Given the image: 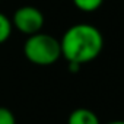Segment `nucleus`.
Instances as JSON below:
<instances>
[{
  "instance_id": "20e7f679",
  "label": "nucleus",
  "mask_w": 124,
  "mask_h": 124,
  "mask_svg": "<svg viewBox=\"0 0 124 124\" xmlns=\"http://www.w3.org/2000/svg\"><path fill=\"white\" fill-rule=\"evenodd\" d=\"M67 124H101L98 115L88 108H76L70 112Z\"/></svg>"
},
{
  "instance_id": "6e6552de",
  "label": "nucleus",
  "mask_w": 124,
  "mask_h": 124,
  "mask_svg": "<svg viewBox=\"0 0 124 124\" xmlns=\"http://www.w3.org/2000/svg\"><path fill=\"white\" fill-rule=\"evenodd\" d=\"M107 124H124V120H115V121H109Z\"/></svg>"
},
{
  "instance_id": "7ed1b4c3",
  "label": "nucleus",
  "mask_w": 124,
  "mask_h": 124,
  "mask_svg": "<svg viewBox=\"0 0 124 124\" xmlns=\"http://www.w3.org/2000/svg\"><path fill=\"white\" fill-rule=\"evenodd\" d=\"M10 21H12V25L21 34H25L28 37L37 32H41V28L44 26V15L35 6L18 8Z\"/></svg>"
},
{
  "instance_id": "f257e3e1",
  "label": "nucleus",
  "mask_w": 124,
  "mask_h": 124,
  "mask_svg": "<svg viewBox=\"0 0 124 124\" xmlns=\"http://www.w3.org/2000/svg\"><path fill=\"white\" fill-rule=\"evenodd\" d=\"M61 57L67 63L86 64L101 54L104 48V37L101 31L91 23L72 25L60 39Z\"/></svg>"
},
{
  "instance_id": "f03ea898",
  "label": "nucleus",
  "mask_w": 124,
  "mask_h": 124,
  "mask_svg": "<svg viewBox=\"0 0 124 124\" xmlns=\"http://www.w3.org/2000/svg\"><path fill=\"white\" fill-rule=\"evenodd\" d=\"M23 54L37 66H51L61 57L60 39L50 34L37 32L29 35L23 44Z\"/></svg>"
},
{
  "instance_id": "0eeeda50",
  "label": "nucleus",
  "mask_w": 124,
  "mask_h": 124,
  "mask_svg": "<svg viewBox=\"0 0 124 124\" xmlns=\"http://www.w3.org/2000/svg\"><path fill=\"white\" fill-rule=\"evenodd\" d=\"M0 124H16L15 114L6 107H0Z\"/></svg>"
},
{
  "instance_id": "39448f33",
  "label": "nucleus",
  "mask_w": 124,
  "mask_h": 124,
  "mask_svg": "<svg viewBox=\"0 0 124 124\" xmlns=\"http://www.w3.org/2000/svg\"><path fill=\"white\" fill-rule=\"evenodd\" d=\"M12 29H13V25H12V21L0 12V44L6 42L10 35H12Z\"/></svg>"
},
{
  "instance_id": "423d86ee",
  "label": "nucleus",
  "mask_w": 124,
  "mask_h": 124,
  "mask_svg": "<svg viewBox=\"0 0 124 124\" xmlns=\"http://www.w3.org/2000/svg\"><path fill=\"white\" fill-rule=\"evenodd\" d=\"M102 3H104V0H73V5L79 10L86 12V13L98 10L102 6Z\"/></svg>"
}]
</instances>
